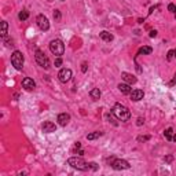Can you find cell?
Returning <instances> with one entry per match:
<instances>
[{"mask_svg": "<svg viewBox=\"0 0 176 176\" xmlns=\"http://www.w3.org/2000/svg\"><path fill=\"white\" fill-rule=\"evenodd\" d=\"M112 113L116 116V118L120 121H128L131 118V112L128 107H125L124 105L121 103H116L112 109Z\"/></svg>", "mask_w": 176, "mask_h": 176, "instance_id": "obj_1", "label": "cell"}, {"mask_svg": "<svg viewBox=\"0 0 176 176\" xmlns=\"http://www.w3.org/2000/svg\"><path fill=\"white\" fill-rule=\"evenodd\" d=\"M67 165H70L72 168H76L78 171H87L88 168H89V164L85 162L80 157H72V158H69L67 160Z\"/></svg>", "mask_w": 176, "mask_h": 176, "instance_id": "obj_2", "label": "cell"}, {"mask_svg": "<svg viewBox=\"0 0 176 176\" xmlns=\"http://www.w3.org/2000/svg\"><path fill=\"white\" fill-rule=\"evenodd\" d=\"M50 51H51L54 55H57V57L63 55V52H65V44L62 43V40H59V39L52 40V42L50 43Z\"/></svg>", "mask_w": 176, "mask_h": 176, "instance_id": "obj_3", "label": "cell"}, {"mask_svg": "<svg viewBox=\"0 0 176 176\" xmlns=\"http://www.w3.org/2000/svg\"><path fill=\"white\" fill-rule=\"evenodd\" d=\"M24 62H25V58H24L21 51H14L11 54V65L15 67L17 70H22Z\"/></svg>", "mask_w": 176, "mask_h": 176, "instance_id": "obj_4", "label": "cell"}, {"mask_svg": "<svg viewBox=\"0 0 176 176\" xmlns=\"http://www.w3.org/2000/svg\"><path fill=\"white\" fill-rule=\"evenodd\" d=\"M35 58H36V62L39 63L42 67H44V69H48V67H50V61H48L47 55L42 51V50H36V52H35Z\"/></svg>", "mask_w": 176, "mask_h": 176, "instance_id": "obj_5", "label": "cell"}, {"mask_svg": "<svg viewBox=\"0 0 176 176\" xmlns=\"http://www.w3.org/2000/svg\"><path fill=\"white\" fill-rule=\"evenodd\" d=\"M113 169L116 171H123V169H130V162L125 160H121V158H117V160H113V162L110 164Z\"/></svg>", "mask_w": 176, "mask_h": 176, "instance_id": "obj_6", "label": "cell"}, {"mask_svg": "<svg viewBox=\"0 0 176 176\" xmlns=\"http://www.w3.org/2000/svg\"><path fill=\"white\" fill-rule=\"evenodd\" d=\"M36 22H37V26H39L42 30L46 32V30H48V29H50V22H48V19H47L46 15H43V14L37 15Z\"/></svg>", "mask_w": 176, "mask_h": 176, "instance_id": "obj_7", "label": "cell"}, {"mask_svg": "<svg viewBox=\"0 0 176 176\" xmlns=\"http://www.w3.org/2000/svg\"><path fill=\"white\" fill-rule=\"evenodd\" d=\"M58 78L61 83H67L72 78V70L70 69H62L61 72L58 73Z\"/></svg>", "mask_w": 176, "mask_h": 176, "instance_id": "obj_8", "label": "cell"}, {"mask_svg": "<svg viewBox=\"0 0 176 176\" xmlns=\"http://www.w3.org/2000/svg\"><path fill=\"white\" fill-rule=\"evenodd\" d=\"M22 87L25 88L26 91H32V89H35V88H36V83L33 81V78L25 77L24 80H22Z\"/></svg>", "mask_w": 176, "mask_h": 176, "instance_id": "obj_9", "label": "cell"}, {"mask_svg": "<svg viewBox=\"0 0 176 176\" xmlns=\"http://www.w3.org/2000/svg\"><path fill=\"white\" fill-rule=\"evenodd\" d=\"M42 130L43 132H46V134H51V132H55L57 130V125L51 123V121H44L42 125Z\"/></svg>", "mask_w": 176, "mask_h": 176, "instance_id": "obj_10", "label": "cell"}, {"mask_svg": "<svg viewBox=\"0 0 176 176\" xmlns=\"http://www.w3.org/2000/svg\"><path fill=\"white\" fill-rule=\"evenodd\" d=\"M130 95H131V99H132L134 102H139L140 99H143V96H145V92H143L142 89H134V91H132Z\"/></svg>", "mask_w": 176, "mask_h": 176, "instance_id": "obj_11", "label": "cell"}, {"mask_svg": "<svg viewBox=\"0 0 176 176\" xmlns=\"http://www.w3.org/2000/svg\"><path fill=\"white\" fill-rule=\"evenodd\" d=\"M121 78L124 80L127 84H135L138 80H136V77H135L134 74H130V73H127V72H124V73H121Z\"/></svg>", "mask_w": 176, "mask_h": 176, "instance_id": "obj_12", "label": "cell"}, {"mask_svg": "<svg viewBox=\"0 0 176 176\" xmlns=\"http://www.w3.org/2000/svg\"><path fill=\"white\" fill-rule=\"evenodd\" d=\"M57 121H58V124L59 125H62V127H65V125L70 121V116L67 113H61L59 116H58V118H57Z\"/></svg>", "mask_w": 176, "mask_h": 176, "instance_id": "obj_13", "label": "cell"}, {"mask_svg": "<svg viewBox=\"0 0 176 176\" xmlns=\"http://www.w3.org/2000/svg\"><path fill=\"white\" fill-rule=\"evenodd\" d=\"M118 89L121 91V94H124V95H128V94L132 92V88H131V85H130V84H127V83L118 84Z\"/></svg>", "mask_w": 176, "mask_h": 176, "instance_id": "obj_14", "label": "cell"}, {"mask_svg": "<svg viewBox=\"0 0 176 176\" xmlns=\"http://www.w3.org/2000/svg\"><path fill=\"white\" fill-rule=\"evenodd\" d=\"M99 37H100L103 42H112V40L114 39L113 35H112V33H109V32H106V30L100 32V33H99Z\"/></svg>", "mask_w": 176, "mask_h": 176, "instance_id": "obj_15", "label": "cell"}, {"mask_svg": "<svg viewBox=\"0 0 176 176\" xmlns=\"http://www.w3.org/2000/svg\"><path fill=\"white\" fill-rule=\"evenodd\" d=\"M89 95H91V98H92L94 100H98L102 94H100V89H99V88H94V89H91Z\"/></svg>", "mask_w": 176, "mask_h": 176, "instance_id": "obj_16", "label": "cell"}, {"mask_svg": "<svg viewBox=\"0 0 176 176\" xmlns=\"http://www.w3.org/2000/svg\"><path fill=\"white\" fill-rule=\"evenodd\" d=\"M7 30H8V24H7V21H1V37L3 39H6V36H7Z\"/></svg>", "mask_w": 176, "mask_h": 176, "instance_id": "obj_17", "label": "cell"}, {"mask_svg": "<svg viewBox=\"0 0 176 176\" xmlns=\"http://www.w3.org/2000/svg\"><path fill=\"white\" fill-rule=\"evenodd\" d=\"M151 52H153V48L149 47V46H145V47H142L139 51H138V55H142V54L146 55V54H151Z\"/></svg>", "mask_w": 176, "mask_h": 176, "instance_id": "obj_18", "label": "cell"}, {"mask_svg": "<svg viewBox=\"0 0 176 176\" xmlns=\"http://www.w3.org/2000/svg\"><path fill=\"white\" fill-rule=\"evenodd\" d=\"M103 135V132H92V134H88L87 135V139L88 140H94V139H98Z\"/></svg>", "mask_w": 176, "mask_h": 176, "instance_id": "obj_19", "label": "cell"}, {"mask_svg": "<svg viewBox=\"0 0 176 176\" xmlns=\"http://www.w3.org/2000/svg\"><path fill=\"white\" fill-rule=\"evenodd\" d=\"M18 18L21 19V21H25V19H28L29 18V11L28 10H22L19 14H18Z\"/></svg>", "mask_w": 176, "mask_h": 176, "instance_id": "obj_20", "label": "cell"}, {"mask_svg": "<svg viewBox=\"0 0 176 176\" xmlns=\"http://www.w3.org/2000/svg\"><path fill=\"white\" fill-rule=\"evenodd\" d=\"M164 136H165L168 140H172V136H173V130H172V128H166L165 132H164Z\"/></svg>", "mask_w": 176, "mask_h": 176, "instance_id": "obj_21", "label": "cell"}, {"mask_svg": "<svg viewBox=\"0 0 176 176\" xmlns=\"http://www.w3.org/2000/svg\"><path fill=\"white\" fill-rule=\"evenodd\" d=\"M52 17H54V19H55L57 22H59V21H61V18H62V14H61V11H59V10H54Z\"/></svg>", "mask_w": 176, "mask_h": 176, "instance_id": "obj_22", "label": "cell"}, {"mask_svg": "<svg viewBox=\"0 0 176 176\" xmlns=\"http://www.w3.org/2000/svg\"><path fill=\"white\" fill-rule=\"evenodd\" d=\"M173 58H175V50H169L168 54H166V59H168V61H172Z\"/></svg>", "mask_w": 176, "mask_h": 176, "instance_id": "obj_23", "label": "cell"}, {"mask_svg": "<svg viewBox=\"0 0 176 176\" xmlns=\"http://www.w3.org/2000/svg\"><path fill=\"white\" fill-rule=\"evenodd\" d=\"M149 139H150L149 135H146V136H138V142H139V143H142V142H147Z\"/></svg>", "mask_w": 176, "mask_h": 176, "instance_id": "obj_24", "label": "cell"}, {"mask_svg": "<svg viewBox=\"0 0 176 176\" xmlns=\"http://www.w3.org/2000/svg\"><path fill=\"white\" fill-rule=\"evenodd\" d=\"M61 65H62V58L58 57L57 59H55V67H59Z\"/></svg>", "mask_w": 176, "mask_h": 176, "instance_id": "obj_25", "label": "cell"}, {"mask_svg": "<svg viewBox=\"0 0 176 176\" xmlns=\"http://www.w3.org/2000/svg\"><path fill=\"white\" fill-rule=\"evenodd\" d=\"M168 10L172 11V12H175V11H176V6H175V4H172V3H171V4L168 6Z\"/></svg>", "mask_w": 176, "mask_h": 176, "instance_id": "obj_26", "label": "cell"}, {"mask_svg": "<svg viewBox=\"0 0 176 176\" xmlns=\"http://www.w3.org/2000/svg\"><path fill=\"white\" fill-rule=\"evenodd\" d=\"M89 168H91V169H94V171H96V169H98V164L91 162V164H89Z\"/></svg>", "mask_w": 176, "mask_h": 176, "instance_id": "obj_27", "label": "cell"}, {"mask_svg": "<svg viewBox=\"0 0 176 176\" xmlns=\"http://www.w3.org/2000/svg\"><path fill=\"white\" fill-rule=\"evenodd\" d=\"M143 123H145V120L142 118V117H139V118H138V123H136V124H138V125L140 127V125H143Z\"/></svg>", "mask_w": 176, "mask_h": 176, "instance_id": "obj_28", "label": "cell"}, {"mask_svg": "<svg viewBox=\"0 0 176 176\" xmlns=\"http://www.w3.org/2000/svg\"><path fill=\"white\" fill-rule=\"evenodd\" d=\"M81 70H83V73L87 72V63L83 62V65H81Z\"/></svg>", "mask_w": 176, "mask_h": 176, "instance_id": "obj_29", "label": "cell"}, {"mask_svg": "<svg viewBox=\"0 0 176 176\" xmlns=\"http://www.w3.org/2000/svg\"><path fill=\"white\" fill-rule=\"evenodd\" d=\"M172 160H173V157H172V155H166V157H165V161H166V162H171Z\"/></svg>", "mask_w": 176, "mask_h": 176, "instance_id": "obj_30", "label": "cell"}, {"mask_svg": "<svg viewBox=\"0 0 176 176\" xmlns=\"http://www.w3.org/2000/svg\"><path fill=\"white\" fill-rule=\"evenodd\" d=\"M80 147H81V143L80 142H76L74 143V149H80Z\"/></svg>", "mask_w": 176, "mask_h": 176, "instance_id": "obj_31", "label": "cell"}, {"mask_svg": "<svg viewBox=\"0 0 176 176\" xmlns=\"http://www.w3.org/2000/svg\"><path fill=\"white\" fill-rule=\"evenodd\" d=\"M157 36V30H151L150 32V37H155Z\"/></svg>", "mask_w": 176, "mask_h": 176, "instance_id": "obj_32", "label": "cell"}, {"mask_svg": "<svg viewBox=\"0 0 176 176\" xmlns=\"http://www.w3.org/2000/svg\"><path fill=\"white\" fill-rule=\"evenodd\" d=\"M173 84H176V73H175V76H173V80L171 81V85H173Z\"/></svg>", "mask_w": 176, "mask_h": 176, "instance_id": "obj_33", "label": "cell"}, {"mask_svg": "<svg viewBox=\"0 0 176 176\" xmlns=\"http://www.w3.org/2000/svg\"><path fill=\"white\" fill-rule=\"evenodd\" d=\"M77 154H78V155H84V151H83V150H78Z\"/></svg>", "mask_w": 176, "mask_h": 176, "instance_id": "obj_34", "label": "cell"}, {"mask_svg": "<svg viewBox=\"0 0 176 176\" xmlns=\"http://www.w3.org/2000/svg\"><path fill=\"white\" fill-rule=\"evenodd\" d=\"M172 140H173V142H176V134H173V136H172Z\"/></svg>", "mask_w": 176, "mask_h": 176, "instance_id": "obj_35", "label": "cell"}, {"mask_svg": "<svg viewBox=\"0 0 176 176\" xmlns=\"http://www.w3.org/2000/svg\"><path fill=\"white\" fill-rule=\"evenodd\" d=\"M175 57H176V50H175Z\"/></svg>", "mask_w": 176, "mask_h": 176, "instance_id": "obj_36", "label": "cell"}, {"mask_svg": "<svg viewBox=\"0 0 176 176\" xmlns=\"http://www.w3.org/2000/svg\"><path fill=\"white\" fill-rule=\"evenodd\" d=\"M48 1H52V0H48Z\"/></svg>", "mask_w": 176, "mask_h": 176, "instance_id": "obj_37", "label": "cell"}, {"mask_svg": "<svg viewBox=\"0 0 176 176\" xmlns=\"http://www.w3.org/2000/svg\"><path fill=\"white\" fill-rule=\"evenodd\" d=\"M62 1H65V0H62Z\"/></svg>", "mask_w": 176, "mask_h": 176, "instance_id": "obj_38", "label": "cell"}]
</instances>
